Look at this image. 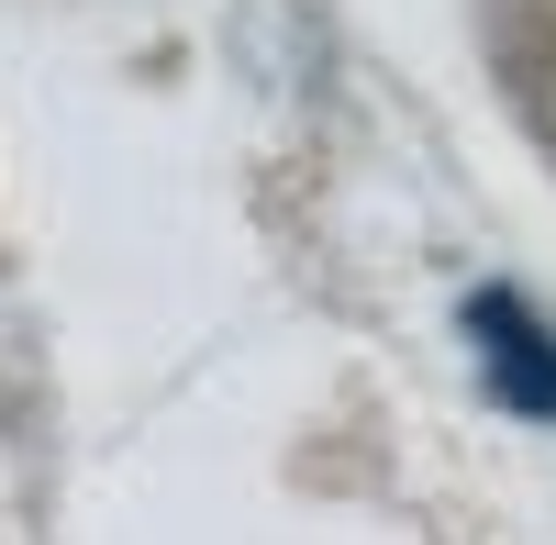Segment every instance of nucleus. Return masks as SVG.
Segmentation results:
<instances>
[{"label": "nucleus", "instance_id": "1", "mask_svg": "<svg viewBox=\"0 0 556 545\" xmlns=\"http://www.w3.org/2000/svg\"><path fill=\"white\" fill-rule=\"evenodd\" d=\"M456 334H468V368H479V390L501 401V413L556 434V324L545 312L513 279H479L468 301H456Z\"/></svg>", "mask_w": 556, "mask_h": 545}]
</instances>
